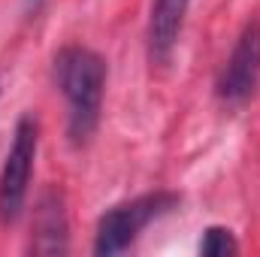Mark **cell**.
<instances>
[{
	"instance_id": "cell-8",
	"label": "cell",
	"mask_w": 260,
	"mask_h": 257,
	"mask_svg": "<svg viewBox=\"0 0 260 257\" xmlns=\"http://www.w3.org/2000/svg\"><path fill=\"white\" fill-rule=\"evenodd\" d=\"M24 3H27V6H30V9H37V6H40V3H43V0H24Z\"/></svg>"
},
{
	"instance_id": "cell-3",
	"label": "cell",
	"mask_w": 260,
	"mask_h": 257,
	"mask_svg": "<svg viewBox=\"0 0 260 257\" xmlns=\"http://www.w3.org/2000/svg\"><path fill=\"white\" fill-rule=\"evenodd\" d=\"M37 145H40V124L34 115H21L9 154L0 170V224L18 221L24 200H27V185L34 176V160H37Z\"/></svg>"
},
{
	"instance_id": "cell-6",
	"label": "cell",
	"mask_w": 260,
	"mask_h": 257,
	"mask_svg": "<svg viewBox=\"0 0 260 257\" xmlns=\"http://www.w3.org/2000/svg\"><path fill=\"white\" fill-rule=\"evenodd\" d=\"M67 212L64 197L58 191H46L34 209V242L37 254H64L67 251Z\"/></svg>"
},
{
	"instance_id": "cell-1",
	"label": "cell",
	"mask_w": 260,
	"mask_h": 257,
	"mask_svg": "<svg viewBox=\"0 0 260 257\" xmlns=\"http://www.w3.org/2000/svg\"><path fill=\"white\" fill-rule=\"evenodd\" d=\"M55 85L67 100V136L73 145H88L100 124L106 61L85 46H67L55 55Z\"/></svg>"
},
{
	"instance_id": "cell-4",
	"label": "cell",
	"mask_w": 260,
	"mask_h": 257,
	"mask_svg": "<svg viewBox=\"0 0 260 257\" xmlns=\"http://www.w3.org/2000/svg\"><path fill=\"white\" fill-rule=\"evenodd\" d=\"M260 85V21H248L218 76V97L230 106L245 103Z\"/></svg>"
},
{
	"instance_id": "cell-7",
	"label": "cell",
	"mask_w": 260,
	"mask_h": 257,
	"mask_svg": "<svg viewBox=\"0 0 260 257\" xmlns=\"http://www.w3.org/2000/svg\"><path fill=\"white\" fill-rule=\"evenodd\" d=\"M239 251V242L233 236V230L227 227H206L203 239H200V254L206 257H227Z\"/></svg>"
},
{
	"instance_id": "cell-5",
	"label": "cell",
	"mask_w": 260,
	"mask_h": 257,
	"mask_svg": "<svg viewBox=\"0 0 260 257\" xmlns=\"http://www.w3.org/2000/svg\"><path fill=\"white\" fill-rule=\"evenodd\" d=\"M188 6L191 0H151V12H148V61L157 67H167L176 46H179V37H182V27H185V15H188Z\"/></svg>"
},
{
	"instance_id": "cell-2",
	"label": "cell",
	"mask_w": 260,
	"mask_h": 257,
	"mask_svg": "<svg viewBox=\"0 0 260 257\" xmlns=\"http://www.w3.org/2000/svg\"><path fill=\"white\" fill-rule=\"evenodd\" d=\"M179 206V194L173 191H154L124 200L112 209H106L97 221V233H94V254L112 257L127 251L130 245L139 239V233L157 221L160 215L173 212Z\"/></svg>"
}]
</instances>
